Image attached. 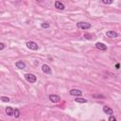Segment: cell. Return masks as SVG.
Masks as SVG:
<instances>
[{
	"label": "cell",
	"instance_id": "6da1fadb",
	"mask_svg": "<svg viewBox=\"0 0 121 121\" xmlns=\"http://www.w3.org/2000/svg\"><path fill=\"white\" fill-rule=\"evenodd\" d=\"M25 78L26 79V81L30 83H35L37 81V78L33 74H25Z\"/></svg>",
	"mask_w": 121,
	"mask_h": 121
},
{
	"label": "cell",
	"instance_id": "7a4b0ae2",
	"mask_svg": "<svg viewBox=\"0 0 121 121\" xmlns=\"http://www.w3.org/2000/svg\"><path fill=\"white\" fill-rule=\"evenodd\" d=\"M77 26L80 29H83V30H86V29H89L91 27V24L89 23H85V22H79L77 24Z\"/></svg>",
	"mask_w": 121,
	"mask_h": 121
},
{
	"label": "cell",
	"instance_id": "3957f363",
	"mask_svg": "<svg viewBox=\"0 0 121 121\" xmlns=\"http://www.w3.org/2000/svg\"><path fill=\"white\" fill-rule=\"evenodd\" d=\"M26 47L28 48V49H30V50H37L39 47H38V44L35 43V42H32V41H30V42H27L26 43Z\"/></svg>",
	"mask_w": 121,
	"mask_h": 121
},
{
	"label": "cell",
	"instance_id": "277c9868",
	"mask_svg": "<svg viewBox=\"0 0 121 121\" xmlns=\"http://www.w3.org/2000/svg\"><path fill=\"white\" fill-rule=\"evenodd\" d=\"M42 71L44 73V74H47V75H51L52 74V70L51 68L47 65V64H43L42 66Z\"/></svg>",
	"mask_w": 121,
	"mask_h": 121
},
{
	"label": "cell",
	"instance_id": "5b68a950",
	"mask_svg": "<svg viewBox=\"0 0 121 121\" xmlns=\"http://www.w3.org/2000/svg\"><path fill=\"white\" fill-rule=\"evenodd\" d=\"M49 99L53 103H58L60 101V96H59L58 95H49Z\"/></svg>",
	"mask_w": 121,
	"mask_h": 121
},
{
	"label": "cell",
	"instance_id": "8992f818",
	"mask_svg": "<svg viewBox=\"0 0 121 121\" xmlns=\"http://www.w3.org/2000/svg\"><path fill=\"white\" fill-rule=\"evenodd\" d=\"M69 93H70L71 95H75V96H79V95H82V92L78 89H72V90H70Z\"/></svg>",
	"mask_w": 121,
	"mask_h": 121
},
{
	"label": "cell",
	"instance_id": "52a82bcc",
	"mask_svg": "<svg viewBox=\"0 0 121 121\" xmlns=\"http://www.w3.org/2000/svg\"><path fill=\"white\" fill-rule=\"evenodd\" d=\"M55 8H57L58 9H60V10H63L65 9L64 5L61 2H60V1H56L55 2Z\"/></svg>",
	"mask_w": 121,
	"mask_h": 121
},
{
	"label": "cell",
	"instance_id": "ba28073f",
	"mask_svg": "<svg viewBox=\"0 0 121 121\" xmlns=\"http://www.w3.org/2000/svg\"><path fill=\"white\" fill-rule=\"evenodd\" d=\"M15 65H16V67L19 68V69H24V68H26V63H25L23 60H18V61H16Z\"/></svg>",
	"mask_w": 121,
	"mask_h": 121
},
{
	"label": "cell",
	"instance_id": "9c48e42d",
	"mask_svg": "<svg viewBox=\"0 0 121 121\" xmlns=\"http://www.w3.org/2000/svg\"><path fill=\"white\" fill-rule=\"evenodd\" d=\"M103 112H104L105 113H107V114H110V115H111V114H112V112H113L112 109V108H110L109 106H106V105L103 107Z\"/></svg>",
	"mask_w": 121,
	"mask_h": 121
},
{
	"label": "cell",
	"instance_id": "30bf717a",
	"mask_svg": "<svg viewBox=\"0 0 121 121\" xmlns=\"http://www.w3.org/2000/svg\"><path fill=\"white\" fill-rule=\"evenodd\" d=\"M106 35H107L108 37H110V38H116V37L118 36V34H117L115 31H113V30L107 31V32H106Z\"/></svg>",
	"mask_w": 121,
	"mask_h": 121
},
{
	"label": "cell",
	"instance_id": "8fae6325",
	"mask_svg": "<svg viewBox=\"0 0 121 121\" xmlns=\"http://www.w3.org/2000/svg\"><path fill=\"white\" fill-rule=\"evenodd\" d=\"M95 46H96V48H98L99 50H102V51L107 50V46H106L104 43H95Z\"/></svg>",
	"mask_w": 121,
	"mask_h": 121
},
{
	"label": "cell",
	"instance_id": "7c38bea8",
	"mask_svg": "<svg viewBox=\"0 0 121 121\" xmlns=\"http://www.w3.org/2000/svg\"><path fill=\"white\" fill-rule=\"evenodd\" d=\"M6 113H7L9 116H11V115H13V113H14V110H13L11 107H7V108H6Z\"/></svg>",
	"mask_w": 121,
	"mask_h": 121
},
{
	"label": "cell",
	"instance_id": "4fadbf2b",
	"mask_svg": "<svg viewBox=\"0 0 121 121\" xmlns=\"http://www.w3.org/2000/svg\"><path fill=\"white\" fill-rule=\"evenodd\" d=\"M75 101L78 103H86L87 100L85 98H75Z\"/></svg>",
	"mask_w": 121,
	"mask_h": 121
},
{
	"label": "cell",
	"instance_id": "5bb4252c",
	"mask_svg": "<svg viewBox=\"0 0 121 121\" xmlns=\"http://www.w3.org/2000/svg\"><path fill=\"white\" fill-rule=\"evenodd\" d=\"M13 115L15 116V118H18V117L20 116V111H19L18 109H14V113H13Z\"/></svg>",
	"mask_w": 121,
	"mask_h": 121
},
{
	"label": "cell",
	"instance_id": "9a60e30c",
	"mask_svg": "<svg viewBox=\"0 0 121 121\" xmlns=\"http://www.w3.org/2000/svg\"><path fill=\"white\" fill-rule=\"evenodd\" d=\"M112 1L113 0H102V3L105 4V5H110V4L112 3Z\"/></svg>",
	"mask_w": 121,
	"mask_h": 121
},
{
	"label": "cell",
	"instance_id": "2e32d148",
	"mask_svg": "<svg viewBox=\"0 0 121 121\" xmlns=\"http://www.w3.org/2000/svg\"><path fill=\"white\" fill-rule=\"evenodd\" d=\"M1 100L4 102H9V98L7 96H1Z\"/></svg>",
	"mask_w": 121,
	"mask_h": 121
},
{
	"label": "cell",
	"instance_id": "e0dca14e",
	"mask_svg": "<svg viewBox=\"0 0 121 121\" xmlns=\"http://www.w3.org/2000/svg\"><path fill=\"white\" fill-rule=\"evenodd\" d=\"M42 27H43V28H48V27H49V25L46 24V23H43V24H42Z\"/></svg>",
	"mask_w": 121,
	"mask_h": 121
},
{
	"label": "cell",
	"instance_id": "ac0fdd59",
	"mask_svg": "<svg viewBox=\"0 0 121 121\" xmlns=\"http://www.w3.org/2000/svg\"><path fill=\"white\" fill-rule=\"evenodd\" d=\"M84 37H85L86 39H88V40L92 39V35H90V34H88V33H85V34H84Z\"/></svg>",
	"mask_w": 121,
	"mask_h": 121
},
{
	"label": "cell",
	"instance_id": "d6986e66",
	"mask_svg": "<svg viewBox=\"0 0 121 121\" xmlns=\"http://www.w3.org/2000/svg\"><path fill=\"white\" fill-rule=\"evenodd\" d=\"M116 120V118L114 117V116H112V114H111V116L109 117V121H115Z\"/></svg>",
	"mask_w": 121,
	"mask_h": 121
},
{
	"label": "cell",
	"instance_id": "ffe728a7",
	"mask_svg": "<svg viewBox=\"0 0 121 121\" xmlns=\"http://www.w3.org/2000/svg\"><path fill=\"white\" fill-rule=\"evenodd\" d=\"M93 96L94 97H102V98H104V95H93Z\"/></svg>",
	"mask_w": 121,
	"mask_h": 121
},
{
	"label": "cell",
	"instance_id": "44dd1931",
	"mask_svg": "<svg viewBox=\"0 0 121 121\" xmlns=\"http://www.w3.org/2000/svg\"><path fill=\"white\" fill-rule=\"evenodd\" d=\"M4 47H5V43H0V50H2Z\"/></svg>",
	"mask_w": 121,
	"mask_h": 121
},
{
	"label": "cell",
	"instance_id": "7402d4cb",
	"mask_svg": "<svg viewBox=\"0 0 121 121\" xmlns=\"http://www.w3.org/2000/svg\"><path fill=\"white\" fill-rule=\"evenodd\" d=\"M115 67H116V68H117V69H118V68H119V63H117V64H116V65H115Z\"/></svg>",
	"mask_w": 121,
	"mask_h": 121
},
{
	"label": "cell",
	"instance_id": "603a6c76",
	"mask_svg": "<svg viewBox=\"0 0 121 121\" xmlns=\"http://www.w3.org/2000/svg\"><path fill=\"white\" fill-rule=\"evenodd\" d=\"M36 1H40V0H36Z\"/></svg>",
	"mask_w": 121,
	"mask_h": 121
}]
</instances>
